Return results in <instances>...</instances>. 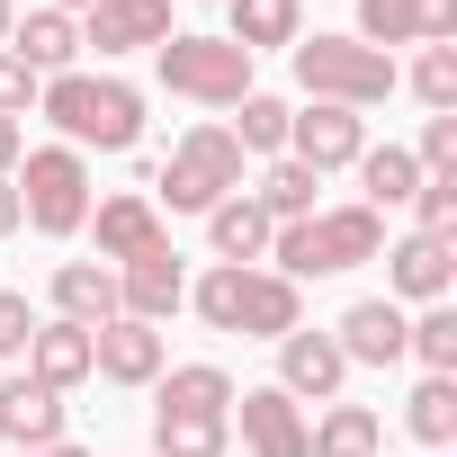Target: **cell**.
Here are the masks:
<instances>
[{
    "label": "cell",
    "instance_id": "7a4b0ae2",
    "mask_svg": "<svg viewBox=\"0 0 457 457\" xmlns=\"http://www.w3.org/2000/svg\"><path fill=\"white\" fill-rule=\"evenodd\" d=\"M153 457H224L234 448V377L215 359H188L153 377Z\"/></svg>",
    "mask_w": 457,
    "mask_h": 457
},
{
    "label": "cell",
    "instance_id": "4fadbf2b",
    "mask_svg": "<svg viewBox=\"0 0 457 457\" xmlns=\"http://www.w3.org/2000/svg\"><path fill=\"white\" fill-rule=\"evenodd\" d=\"M179 305H188V270H179V252H170V243L117 270V314H135V323H153V332H162Z\"/></svg>",
    "mask_w": 457,
    "mask_h": 457
},
{
    "label": "cell",
    "instance_id": "4316f807",
    "mask_svg": "<svg viewBox=\"0 0 457 457\" xmlns=\"http://www.w3.org/2000/svg\"><path fill=\"white\" fill-rule=\"evenodd\" d=\"M359 179H368V197H359V206H377V215H386V206H412L421 162H412L403 144H368V153H359Z\"/></svg>",
    "mask_w": 457,
    "mask_h": 457
},
{
    "label": "cell",
    "instance_id": "5bb4252c",
    "mask_svg": "<svg viewBox=\"0 0 457 457\" xmlns=\"http://www.w3.org/2000/svg\"><path fill=\"white\" fill-rule=\"evenodd\" d=\"M341 377H350V359H341V341L332 332H287L278 341V395H296V403H341Z\"/></svg>",
    "mask_w": 457,
    "mask_h": 457
},
{
    "label": "cell",
    "instance_id": "3957f363",
    "mask_svg": "<svg viewBox=\"0 0 457 457\" xmlns=\"http://www.w3.org/2000/svg\"><path fill=\"white\" fill-rule=\"evenodd\" d=\"M188 305H197L206 332H243V341H287V332L305 323L296 278H278V270H234V261H215V270L188 287Z\"/></svg>",
    "mask_w": 457,
    "mask_h": 457
},
{
    "label": "cell",
    "instance_id": "9c48e42d",
    "mask_svg": "<svg viewBox=\"0 0 457 457\" xmlns=\"http://www.w3.org/2000/svg\"><path fill=\"white\" fill-rule=\"evenodd\" d=\"M368 153V126H359V108H287V162H305L314 179L323 170H350Z\"/></svg>",
    "mask_w": 457,
    "mask_h": 457
},
{
    "label": "cell",
    "instance_id": "7402d4cb",
    "mask_svg": "<svg viewBox=\"0 0 457 457\" xmlns=\"http://www.w3.org/2000/svg\"><path fill=\"white\" fill-rule=\"evenodd\" d=\"M270 234H278V224H270L252 197L206 206V243H215V261H234V270H261V261H270Z\"/></svg>",
    "mask_w": 457,
    "mask_h": 457
},
{
    "label": "cell",
    "instance_id": "f35d334b",
    "mask_svg": "<svg viewBox=\"0 0 457 457\" xmlns=\"http://www.w3.org/2000/svg\"><path fill=\"white\" fill-rule=\"evenodd\" d=\"M10 28H19V0H0V46H10Z\"/></svg>",
    "mask_w": 457,
    "mask_h": 457
},
{
    "label": "cell",
    "instance_id": "52a82bcc",
    "mask_svg": "<svg viewBox=\"0 0 457 457\" xmlns=\"http://www.w3.org/2000/svg\"><path fill=\"white\" fill-rule=\"evenodd\" d=\"M287 54H296V81H305L323 108H377V99L403 81L395 54H377V46H359V37H296Z\"/></svg>",
    "mask_w": 457,
    "mask_h": 457
},
{
    "label": "cell",
    "instance_id": "8992f818",
    "mask_svg": "<svg viewBox=\"0 0 457 457\" xmlns=\"http://www.w3.org/2000/svg\"><path fill=\"white\" fill-rule=\"evenodd\" d=\"M10 188H19V215L37 224V234H54V243L90 224V153H72V144H37V153H19Z\"/></svg>",
    "mask_w": 457,
    "mask_h": 457
},
{
    "label": "cell",
    "instance_id": "277c9868",
    "mask_svg": "<svg viewBox=\"0 0 457 457\" xmlns=\"http://www.w3.org/2000/svg\"><path fill=\"white\" fill-rule=\"evenodd\" d=\"M386 252V215L377 206H314L305 224H278L270 234V261H278V278H341V270H359V261H377Z\"/></svg>",
    "mask_w": 457,
    "mask_h": 457
},
{
    "label": "cell",
    "instance_id": "d6a6232c",
    "mask_svg": "<svg viewBox=\"0 0 457 457\" xmlns=\"http://www.w3.org/2000/svg\"><path fill=\"white\" fill-rule=\"evenodd\" d=\"M28 341H37V305L19 287H0V359H28Z\"/></svg>",
    "mask_w": 457,
    "mask_h": 457
},
{
    "label": "cell",
    "instance_id": "83f0119b",
    "mask_svg": "<svg viewBox=\"0 0 457 457\" xmlns=\"http://www.w3.org/2000/svg\"><path fill=\"white\" fill-rule=\"evenodd\" d=\"M403 430H412L421 448H448V439H457V377H421L412 403H403Z\"/></svg>",
    "mask_w": 457,
    "mask_h": 457
},
{
    "label": "cell",
    "instance_id": "4dcf8cb0",
    "mask_svg": "<svg viewBox=\"0 0 457 457\" xmlns=\"http://www.w3.org/2000/svg\"><path fill=\"white\" fill-rule=\"evenodd\" d=\"M412 99H421L430 117H457V46H421V63H412Z\"/></svg>",
    "mask_w": 457,
    "mask_h": 457
},
{
    "label": "cell",
    "instance_id": "74e56055",
    "mask_svg": "<svg viewBox=\"0 0 457 457\" xmlns=\"http://www.w3.org/2000/svg\"><path fill=\"white\" fill-rule=\"evenodd\" d=\"M28 457H90V448H72V439H54V448H28Z\"/></svg>",
    "mask_w": 457,
    "mask_h": 457
},
{
    "label": "cell",
    "instance_id": "44dd1931",
    "mask_svg": "<svg viewBox=\"0 0 457 457\" xmlns=\"http://www.w3.org/2000/svg\"><path fill=\"white\" fill-rule=\"evenodd\" d=\"M10 54H19L37 81H54V72H72V54H81V19H63V10H19Z\"/></svg>",
    "mask_w": 457,
    "mask_h": 457
},
{
    "label": "cell",
    "instance_id": "ffe728a7",
    "mask_svg": "<svg viewBox=\"0 0 457 457\" xmlns=\"http://www.w3.org/2000/svg\"><path fill=\"white\" fill-rule=\"evenodd\" d=\"M46 296H54V323H81V332L117 323V270L108 261H63Z\"/></svg>",
    "mask_w": 457,
    "mask_h": 457
},
{
    "label": "cell",
    "instance_id": "d4e9b609",
    "mask_svg": "<svg viewBox=\"0 0 457 457\" xmlns=\"http://www.w3.org/2000/svg\"><path fill=\"white\" fill-rule=\"evenodd\" d=\"M224 10H234V37L243 54H270V46H296L305 37V0H224Z\"/></svg>",
    "mask_w": 457,
    "mask_h": 457
},
{
    "label": "cell",
    "instance_id": "484cf974",
    "mask_svg": "<svg viewBox=\"0 0 457 457\" xmlns=\"http://www.w3.org/2000/svg\"><path fill=\"white\" fill-rule=\"evenodd\" d=\"M314 188H323V179H314L305 162H287V153H278V162L261 170V188H243V197H252L270 224H305V215H314Z\"/></svg>",
    "mask_w": 457,
    "mask_h": 457
},
{
    "label": "cell",
    "instance_id": "5b68a950",
    "mask_svg": "<svg viewBox=\"0 0 457 457\" xmlns=\"http://www.w3.org/2000/svg\"><path fill=\"white\" fill-rule=\"evenodd\" d=\"M243 144L224 135V126H188L179 144H170V162H162V197L153 206H170V215H206V206H224V197H243Z\"/></svg>",
    "mask_w": 457,
    "mask_h": 457
},
{
    "label": "cell",
    "instance_id": "8d00e7d4",
    "mask_svg": "<svg viewBox=\"0 0 457 457\" xmlns=\"http://www.w3.org/2000/svg\"><path fill=\"white\" fill-rule=\"evenodd\" d=\"M19 224H28V215H19V188H10V179H0V243H10V234H19Z\"/></svg>",
    "mask_w": 457,
    "mask_h": 457
},
{
    "label": "cell",
    "instance_id": "8fae6325",
    "mask_svg": "<svg viewBox=\"0 0 457 457\" xmlns=\"http://www.w3.org/2000/svg\"><path fill=\"white\" fill-rule=\"evenodd\" d=\"M90 234H99V261L126 270V261H144V252L170 243V224H162V206L144 188H117V197H90Z\"/></svg>",
    "mask_w": 457,
    "mask_h": 457
},
{
    "label": "cell",
    "instance_id": "7c38bea8",
    "mask_svg": "<svg viewBox=\"0 0 457 457\" xmlns=\"http://www.w3.org/2000/svg\"><path fill=\"white\" fill-rule=\"evenodd\" d=\"M457 0H359V46H448Z\"/></svg>",
    "mask_w": 457,
    "mask_h": 457
},
{
    "label": "cell",
    "instance_id": "f1b7e54d",
    "mask_svg": "<svg viewBox=\"0 0 457 457\" xmlns=\"http://www.w3.org/2000/svg\"><path fill=\"white\" fill-rule=\"evenodd\" d=\"M243 144V162L252 153H287V99H270V90H252V99H234V126H224Z\"/></svg>",
    "mask_w": 457,
    "mask_h": 457
},
{
    "label": "cell",
    "instance_id": "9a60e30c",
    "mask_svg": "<svg viewBox=\"0 0 457 457\" xmlns=\"http://www.w3.org/2000/svg\"><path fill=\"white\" fill-rule=\"evenodd\" d=\"M170 37V0H90L81 10V46L99 54H153Z\"/></svg>",
    "mask_w": 457,
    "mask_h": 457
},
{
    "label": "cell",
    "instance_id": "ba28073f",
    "mask_svg": "<svg viewBox=\"0 0 457 457\" xmlns=\"http://www.w3.org/2000/svg\"><path fill=\"white\" fill-rule=\"evenodd\" d=\"M153 72H162V90L170 99H197V108H234V99H252V54L234 46V37H162L153 46Z\"/></svg>",
    "mask_w": 457,
    "mask_h": 457
},
{
    "label": "cell",
    "instance_id": "ab89813d",
    "mask_svg": "<svg viewBox=\"0 0 457 457\" xmlns=\"http://www.w3.org/2000/svg\"><path fill=\"white\" fill-rule=\"evenodd\" d=\"M46 10H63V19H81V10H90V0H46Z\"/></svg>",
    "mask_w": 457,
    "mask_h": 457
},
{
    "label": "cell",
    "instance_id": "30bf717a",
    "mask_svg": "<svg viewBox=\"0 0 457 457\" xmlns=\"http://www.w3.org/2000/svg\"><path fill=\"white\" fill-rule=\"evenodd\" d=\"M377 261H386V296L395 305H439L448 278H457V234H403Z\"/></svg>",
    "mask_w": 457,
    "mask_h": 457
},
{
    "label": "cell",
    "instance_id": "2e32d148",
    "mask_svg": "<svg viewBox=\"0 0 457 457\" xmlns=\"http://www.w3.org/2000/svg\"><path fill=\"white\" fill-rule=\"evenodd\" d=\"M234 430H243V448H252V457H305V403H296V395H278V386L234 395Z\"/></svg>",
    "mask_w": 457,
    "mask_h": 457
},
{
    "label": "cell",
    "instance_id": "6da1fadb",
    "mask_svg": "<svg viewBox=\"0 0 457 457\" xmlns=\"http://www.w3.org/2000/svg\"><path fill=\"white\" fill-rule=\"evenodd\" d=\"M37 108L54 117V135L72 144V153H135L144 144V90L135 81H117V72H54L46 90H37Z\"/></svg>",
    "mask_w": 457,
    "mask_h": 457
},
{
    "label": "cell",
    "instance_id": "d590c367",
    "mask_svg": "<svg viewBox=\"0 0 457 457\" xmlns=\"http://www.w3.org/2000/svg\"><path fill=\"white\" fill-rule=\"evenodd\" d=\"M19 153H28V117H0V179L19 170Z\"/></svg>",
    "mask_w": 457,
    "mask_h": 457
},
{
    "label": "cell",
    "instance_id": "603a6c76",
    "mask_svg": "<svg viewBox=\"0 0 457 457\" xmlns=\"http://www.w3.org/2000/svg\"><path fill=\"white\" fill-rule=\"evenodd\" d=\"M28 377L54 386V395H72V386L90 377V332H81V323H37V341H28Z\"/></svg>",
    "mask_w": 457,
    "mask_h": 457
},
{
    "label": "cell",
    "instance_id": "e0dca14e",
    "mask_svg": "<svg viewBox=\"0 0 457 457\" xmlns=\"http://www.w3.org/2000/svg\"><path fill=\"white\" fill-rule=\"evenodd\" d=\"M403 323H412V314H403L395 296H359V305L332 323V341H341L350 368H395V359H403Z\"/></svg>",
    "mask_w": 457,
    "mask_h": 457
},
{
    "label": "cell",
    "instance_id": "d6986e66",
    "mask_svg": "<svg viewBox=\"0 0 457 457\" xmlns=\"http://www.w3.org/2000/svg\"><path fill=\"white\" fill-rule=\"evenodd\" d=\"M0 439H10L19 457H28V448H54V439H63V395L19 368L10 386H0Z\"/></svg>",
    "mask_w": 457,
    "mask_h": 457
},
{
    "label": "cell",
    "instance_id": "836d02e7",
    "mask_svg": "<svg viewBox=\"0 0 457 457\" xmlns=\"http://www.w3.org/2000/svg\"><path fill=\"white\" fill-rule=\"evenodd\" d=\"M37 90H46V81H37L10 46H0V117H28V108H37Z\"/></svg>",
    "mask_w": 457,
    "mask_h": 457
},
{
    "label": "cell",
    "instance_id": "1f68e13d",
    "mask_svg": "<svg viewBox=\"0 0 457 457\" xmlns=\"http://www.w3.org/2000/svg\"><path fill=\"white\" fill-rule=\"evenodd\" d=\"M412 234H457V170H421V188H412Z\"/></svg>",
    "mask_w": 457,
    "mask_h": 457
},
{
    "label": "cell",
    "instance_id": "f546056e",
    "mask_svg": "<svg viewBox=\"0 0 457 457\" xmlns=\"http://www.w3.org/2000/svg\"><path fill=\"white\" fill-rule=\"evenodd\" d=\"M403 359H421L430 377H457V314L421 305V323H403Z\"/></svg>",
    "mask_w": 457,
    "mask_h": 457
},
{
    "label": "cell",
    "instance_id": "cb8c5ba5",
    "mask_svg": "<svg viewBox=\"0 0 457 457\" xmlns=\"http://www.w3.org/2000/svg\"><path fill=\"white\" fill-rule=\"evenodd\" d=\"M305 457H386V421L368 403H332L323 421H305Z\"/></svg>",
    "mask_w": 457,
    "mask_h": 457
},
{
    "label": "cell",
    "instance_id": "ac0fdd59",
    "mask_svg": "<svg viewBox=\"0 0 457 457\" xmlns=\"http://www.w3.org/2000/svg\"><path fill=\"white\" fill-rule=\"evenodd\" d=\"M90 377H108V386H153V377H162V332L135 323V314L99 323V332H90Z\"/></svg>",
    "mask_w": 457,
    "mask_h": 457
},
{
    "label": "cell",
    "instance_id": "e575fe53",
    "mask_svg": "<svg viewBox=\"0 0 457 457\" xmlns=\"http://www.w3.org/2000/svg\"><path fill=\"white\" fill-rule=\"evenodd\" d=\"M412 162H421V170H457V117H430L421 144H412Z\"/></svg>",
    "mask_w": 457,
    "mask_h": 457
}]
</instances>
